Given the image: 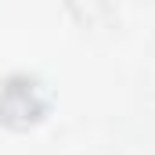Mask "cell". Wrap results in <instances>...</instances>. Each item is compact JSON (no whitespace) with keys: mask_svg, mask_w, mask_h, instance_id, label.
<instances>
[{"mask_svg":"<svg viewBox=\"0 0 155 155\" xmlns=\"http://www.w3.org/2000/svg\"><path fill=\"white\" fill-rule=\"evenodd\" d=\"M43 112V97H40L33 79H7L4 94H0V119L11 126H29Z\"/></svg>","mask_w":155,"mask_h":155,"instance_id":"6da1fadb","label":"cell"}]
</instances>
